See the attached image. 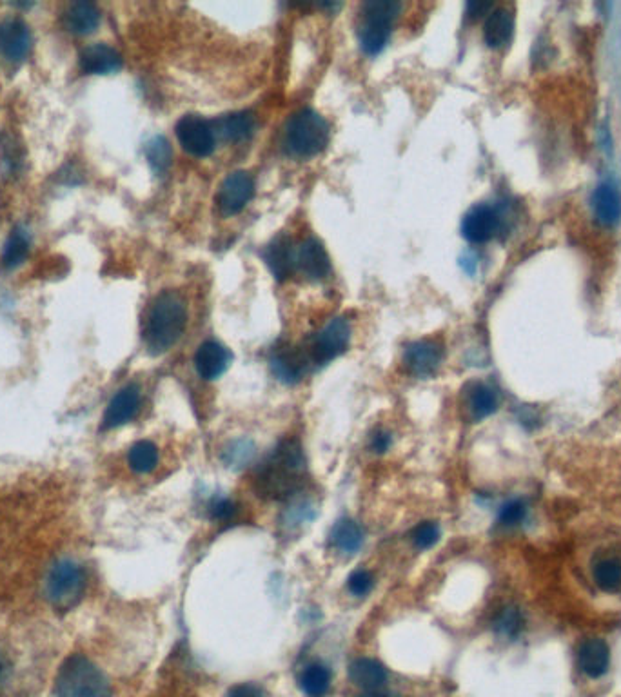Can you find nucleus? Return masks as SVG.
<instances>
[{
    "instance_id": "1",
    "label": "nucleus",
    "mask_w": 621,
    "mask_h": 697,
    "mask_svg": "<svg viewBox=\"0 0 621 697\" xmlns=\"http://www.w3.org/2000/svg\"><path fill=\"white\" fill-rule=\"evenodd\" d=\"M304 480L306 456L302 445L296 440H284L258 467L255 489L266 500L289 501L296 498Z\"/></svg>"
},
{
    "instance_id": "2",
    "label": "nucleus",
    "mask_w": 621,
    "mask_h": 697,
    "mask_svg": "<svg viewBox=\"0 0 621 697\" xmlns=\"http://www.w3.org/2000/svg\"><path fill=\"white\" fill-rule=\"evenodd\" d=\"M188 325V307L182 296L173 291L158 295L148 309L142 327L146 349L153 356L168 353L177 345Z\"/></svg>"
},
{
    "instance_id": "3",
    "label": "nucleus",
    "mask_w": 621,
    "mask_h": 697,
    "mask_svg": "<svg viewBox=\"0 0 621 697\" xmlns=\"http://www.w3.org/2000/svg\"><path fill=\"white\" fill-rule=\"evenodd\" d=\"M57 697H113L108 676L88 656L71 654L55 679Z\"/></svg>"
},
{
    "instance_id": "4",
    "label": "nucleus",
    "mask_w": 621,
    "mask_h": 697,
    "mask_svg": "<svg viewBox=\"0 0 621 697\" xmlns=\"http://www.w3.org/2000/svg\"><path fill=\"white\" fill-rule=\"evenodd\" d=\"M284 142L293 157H316L329 144V124L313 109H302L287 122Z\"/></svg>"
},
{
    "instance_id": "5",
    "label": "nucleus",
    "mask_w": 621,
    "mask_h": 697,
    "mask_svg": "<svg viewBox=\"0 0 621 697\" xmlns=\"http://www.w3.org/2000/svg\"><path fill=\"white\" fill-rule=\"evenodd\" d=\"M86 587V570L73 560L57 561L46 578V596L51 607L59 612L75 609L84 599Z\"/></svg>"
},
{
    "instance_id": "6",
    "label": "nucleus",
    "mask_w": 621,
    "mask_h": 697,
    "mask_svg": "<svg viewBox=\"0 0 621 697\" xmlns=\"http://www.w3.org/2000/svg\"><path fill=\"white\" fill-rule=\"evenodd\" d=\"M398 11L400 4L393 0L365 2L362 6V24L358 30V39L365 55L376 57L385 50Z\"/></svg>"
},
{
    "instance_id": "7",
    "label": "nucleus",
    "mask_w": 621,
    "mask_h": 697,
    "mask_svg": "<svg viewBox=\"0 0 621 697\" xmlns=\"http://www.w3.org/2000/svg\"><path fill=\"white\" fill-rule=\"evenodd\" d=\"M349 342H351V325L342 316L333 318L320 333L316 334L309 345V351L306 353L309 364L326 365L333 362L344 353Z\"/></svg>"
},
{
    "instance_id": "8",
    "label": "nucleus",
    "mask_w": 621,
    "mask_h": 697,
    "mask_svg": "<svg viewBox=\"0 0 621 697\" xmlns=\"http://www.w3.org/2000/svg\"><path fill=\"white\" fill-rule=\"evenodd\" d=\"M177 138L180 146L193 157H209L215 151V129L197 115H186L178 120Z\"/></svg>"
},
{
    "instance_id": "9",
    "label": "nucleus",
    "mask_w": 621,
    "mask_h": 697,
    "mask_svg": "<svg viewBox=\"0 0 621 697\" xmlns=\"http://www.w3.org/2000/svg\"><path fill=\"white\" fill-rule=\"evenodd\" d=\"M592 585L605 596H620L621 594V549L598 550L592 556L591 567Z\"/></svg>"
},
{
    "instance_id": "10",
    "label": "nucleus",
    "mask_w": 621,
    "mask_h": 697,
    "mask_svg": "<svg viewBox=\"0 0 621 697\" xmlns=\"http://www.w3.org/2000/svg\"><path fill=\"white\" fill-rule=\"evenodd\" d=\"M255 195V180L246 171H235L218 189V207L224 216L240 213Z\"/></svg>"
},
{
    "instance_id": "11",
    "label": "nucleus",
    "mask_w": 621,
    "mask_h": 697,
    "mask_svg": "<svg viewBox=\"0 0 621 697\" xmlns=\"http://www.w3.org/2000/svg\"><path fill=\"white\" fill-rule=\"evenodd\" d=\"M502 229V218L489 204H476L465 213L462 220V235L471 244H485L493 240Z\"/></svg>"
},
{
    "instance_id": "12",
    "label": "nucleus",
    "mask_w": 621,
    "mask_h": 697,
    "mask_svg": "<svg viewBox=\"0 0 621 697\" xmlns=\"http://www.w3.org/2000/svg\"><path fill=\"white\" fill-rule=\"evenodd\" d=\"M140 405H142L140 387L135 383L122 387L119 393L109 400L108 407L102 416V429L113 431L131 422L140 411Z\"/></svg>"
},
{
    "instance_id": "13",
    "label": "nucleus",
    "mask_w": 621,
    "mask_h": 697,
    "mask_svg": "<svg viewBox=\"0 0 621 697\" xmlns=\"http://www.w3.org/2000/svg\"><path fill=\"white\" fill-rule=\"evenodd\" d=\"M33 48V35L30 26L20 19H6L0 22V53L4 59L19 64L28 59Z\"/></svg>"
},
{
    "instance_id": "14",
    "label": "nucleus",
    "mask_w": 621,
    "mask_h": 697,
    "mask_svg": "<svg viewBox=\"0 0 621 697\" xmlns=\"http://www.w3.org/2000/svg\"><path fill=\"white\" fill-rule=\"evenodd\" d=\"M444 360L442 345L434 340H420L407 345L404 351V365L409 373L418 378H431Z\"/></svg>"
},
{
    "instance_id": "15",
    "label": "nucleus",
    "mask_w": 621,
    "mask_h": 697,
    "mask_svg": "<svg viewBox=\"0 0 621 697\" xmlns=\"http://www.w3.org/2000/svg\"><path fill=\"white\" fill-rule=\"evenodd\" d=\"M295 266L309 280H324L331 273L329 255L315 238H306L295 247Z\"/></svg>"
},
{
    "instance_id": "16",
    "label": "nucleus",
    "mask_w": 621,
    "mask_h": 697,
    "mask_svg": "<svg viewBox=\"0 0 621 697\" xmlns=\"http://www.w3.org/2000/svg\"><path fill=\"white\" fill-rule=\"evenodd\" d=\"M578 668L589 679H600L611 667V648L600 638H589L578 647Z\"/></svg>"
},
{
    "instance_id": "17",
    "label": "nucleus",
    "mask_w": 621,
    "mask_h": 697,
    "mask_svg": "<svg viewBox=\"0 0 621 697\" xmlns=\"http://www.w3.org/2000/svg\"><path fill=\"white\" fill-rule=\"evenodd\" d=\"M79 64L86 75H111L122 68V55L113 46L97 42L82 50Z\"/></svg>"
},
{
    "instance_id": "18",
    "label": "nucleus",
    "mask_w": 621,
    "mask_h": 697,
    "mask_svg": "<svg viewBox=\"0 0 621 697\" xmlns=\"http://www.w3.org/2000/svg\"><path fill=\"white\" fill-rule=\"evenodd\" d=\"M233 356L229 349L215 340H209L198 347L195 354V369L204 380H217L222 374L226 373L231 365Z\"/></svg>"
},
{
    "instance_id": "19",
    "label": "nucleus",
    "mask_w": 621,
    "mask_h": 697,
    "mask_svg": "<svg viewBox=\"0 0 621 697\" xmlns=\"http://www.w3.org/2000/svg\"><path fill=\"white\" fill-rule=\"evenodd\" d=\"M592 211L602 226L614 227L621 222V193L612 182H600L592 193Z\"/></svg>"
},
{
    "instance_id": "20",
    "label": "nucleus",
    "mask_w": 621,
    "mask_h": 697,
    "mask_svg": "<svg viewBox=\"0 0 621 697\" xmlns=\"http://www.w3.org/2000/svg\"><path fill=\"white\" fill-rule=\"evenodd\" d=\"M309 358L304 351H296L295 347H280L271 354V371L276 378L284 383H296L309 367Z\"/></svg>"
},
{
    "instance_id": "21",
    "label": "nucleus",
    "mask_w": 621,
    "mask_h": 697,
    "mask_svg": "<svg viewBox=\"0 0 621 697\" xmlns=\"http://www.w3.org/2000/svg\"><path fill=\"white\" fill-rule=\"evenodd\" d=\"M100 19H102L100 10L93 2L80 0V2L69 4L62 15V24L71 35L86 37V35H91L97 31Z\"/></svg>"
},
{
    "instance_id": "22",
    "label": "nucleus",
    "mask_w": 621,
    "mask_h": 697,
    "mask_svg": "<svg viewBox=\"0 0 621 697\" xmlns=\"http://www.w3.org/2000/svg\"><path fill=\"white\" fill-rule=\"evenodd\" d=\"M295 244L291 242V238L286 235L276 236L273 242H269L264 251V260H266L269 271L273 273L276 280L284 282L295 271Z\"/></svg>"
},
{
    "instance_id": "23",
    "label": "nucleus",
    "mask_w": 621,
    "mask_h": 697,
    "mask_svg": "<svg viewBox=\"0 0 621 697\" xmlns=\"http://www.w3.org/2000/svg\"><path fill=\"white\" fill-rule=\"evenodd\" d=\"M498 393L493 385L483 382H473L467 387L465 393V407L467 413L471 416L474 422H482L485 418H489L491 414L498 411Z\"/></svg>"
},
{
    "instance_id": "24",
    "label": "nucleus",
    "mask_w": 621,
    "mask_h": 697,
    "mask_svg": "<svg viewBox=\"0 0 621 697\" xmlns=\"http://www.w3.org/2000/svg\"><path fill=\"white\" fill-rule=\"evenodd\" d=\"M514 15L509 8H496L483 24V40L491 50H500L513 39Z\"/></svg>"
},
{
    "instance_id": "25",
    "label": "nucleus",
    "mask_w": 621,
    "mask_h": 697,
    "mask_svg": "<svg viewBox=\"0 0 621 697\" xmlns=\"http://www.w3.org/2000/svg\"><path fill=\"white\" fill-rule=\"evenodd\" d=\"M349 679L362 690H380L385 687L389 672L373 658H356L349 665Z\"/></svg>"
},
{
    "instance_id": "26",
    "label": "nucleus",
    "mask_w": 621,
    "mask_h": 697,
    "mask_svg": "<svg viewBox=\"0 0 621 697\" xmlns=\"http://www.w3.org/2000/svg\"><path fill=\"white\" fill-rule=\"evenodd\" d=\"M329 538H331L333 547L338 552L347 554V556L356 554L364 545V531H362V527L355 520H349V518L336 521Z\"/></svg>"
},
{
    "instance_id": "27",
    "label": "nucleus",
    "mask_w": 621,
    "mask_h": 697,
    "mask_svg": "<svg viewBox=\"0 0 621 697\" xmlns=\"http://www.w3.org/2000/svg\"><path fill=\"white\" fill-rule=\"evenodd\" d=\"M331 681L333 676L329 667L320 661H315L302 670L298 685L307 697H326L331 690Z\"/></svg>"
},
{
    "instance_id": "28",
    "label": "nucleus",
    "mask_w": 621,
    "mask_h": 697,
    "mask_svg": "<svg viewBox=\"0 0 621 697\" xmlns=\"http://www.w3.org/2000/svg\"><path fill=\"white\" fill-rule=\"evenodd\" d=\"M30 235L24 227H17L15 231H11L10 238L6 240L2 256H0V264L4 269H17L24 264V260L30 255Z\"/></svg>"
},
{
    "instance_id": "29",
    "label": "nucleus",
    "mask_w": 621,
    "mask_h": 697,
    "mask_svg": "<svg viewBox=\"0 0 621 697\" xmlns=\"http://www.w3.org/2000/svg\"><path fill=\"white\" fill-rule=\"evenodd\" d=\"M160 462V452L158 447L149 440H140L133 443L128 451V465L135 474H151L158 467Z\"/></svg>"
},
{
    "instance_id": "30",
    "label": "nucleus",
    "mask_w": 621,
    "mask_h": 697,
    "mask_svg": "<svg viewBox=\"0 0 621 697\" xmlns=\"http://www.w3.org/2000/svg\"><path fill=\"white\" fill-rule=\"evenodd\" d=\"M217 131L231 142H242L255 133V118L251 113H233L220 118L217 122Z\"/></svg>"
},
{
    "instance_id": "31",
    "label": "nucleus",
    "mask_w": 621,
    "mask_h": 697,
    "mask_svg": "<svg viewBox=\"0 0 621 697\" xmlns=\"http://www.w3.org/2000/svg\"><path fill=\"white\" fill-rule=\"evenodd\" d=\"M493 629L496 636L505 639H516L523 630V614L522 610L514 605L503 607L493 621Z\"/></svg>"
},
{
    "instance_id": "32",
    "label": "nucleus",
    "mask_w": 621,
    "mask_h": 697,
    "mask_svg": "<svg viewBox=\"0 0 621 697\" xmlns=\"http://www.w3.org/2000/svg\"><path fill=\"white\" fill-rule=\"evenodd\" d=\"M171 146L168 140L164 137L151 138L146 146V158H148L149 166L155 173H164L171 164Z\"/></svg>"
},
{
    "instance_id": "33",
    "label": "nucleus",
    "mask_w": 621,
    "mask_h": 697,
    "mask_svg": "<svg viewBox=\"0 0 621 697\" xmlns=\"http://www.w3.org/2000/svg\"><path fill=\"white\" fill-rule=\"evenodd\" d=\"M529 507L522 498H513V500L505 501L500 512H498V523L505 529H514L520 527L523 521L527 520Z\"/></svg>"
},
{
    "instance_id": "34",
    "label": "nucleus",
    "mask_w": 621,
    "mask_h": 697,
    "mask_svg": "<svg viewBox=\"0 0 621 697\" xmlns=\"http://www.w3.org/2000/svg\"><path fill=\"white\" fill-rule=\"evenodd\" d=\"M440 536H442V531H440L438 523L422 521L411 532V541L416 549L429 550L433 549L434 545L440 541Z\"/></svg>"
},
{
    "instance_id": "35",
    "label": "nucleus",
    "mask_w": 621,
    "mask_h": 697,
    "mask_svg": "<svg viewBox=\"0 0 621 697\" xmlns=\"http://www.w3.org/2000/svg\"><path fill=\"white\" fill-rule=\"evenodd\" d=\"M373 587H375V578L369 570H355L347 580V590L356 598H364L373 590Z\"/></svg>"
},
{
    "instance_id": "36",
    "label": "nucleus",
    "mask_w": 621,
    "mask_h": 697,
    "mask_svg": "<svg viewBox=\"0 0 621 697\" xmlns=\"http://www.w3.org/2000/svg\"><path fill=\"white\" fill-rule=\"evenodd\" d=\"M237 512V503L233 500H229V498H217V500L211 501V505H209V514H211V518L215 521H220V523H227V521L235 520Z\"/></svg>"
},
{
    "instance_id": "37",
    "label": "nucleus",
    "mask_w": 621,
    "mask_h": 697,
    "mask_svg": "<svg viewBox=\"0 0 621 697\" xmlns=\"http://www.w3.org/2000/svg\"><path fill=\"white\" fill-rule=\"evenodd\" d=\"M391 445H393V436H391V432L378 429V431L371 434L369 447H371V451L375 452V454H384V452L391 449Z\"/></svg>"
},
{
    "instance_id": "38",
    "label": "nucleus",
    "mask_w": 621,
    "mask_h": 697,
    "mask_svg": "<svg viewBox=\"0 0 621 697\" xmlns=\"http://www.w3.org/2000/svg\"><path fill=\"white\" fill-rule=\"evenodd\" d=\"M227 697H267L266 690L255 683H240L227 692Z\"/></svg>"
},
{
    "instance_id": "39",
    "label": "nucleus",
    "mask_w": 621,
    "mask_h": 697,
    "mask_svg": "<svg viewBox=\"0 0 621 697\" xmlns=\"http://www.w3.org/2000/svg\"><path fill=\"white\" fill-rule=\"evenodd\" d=\"M493 8L491 2H467V15L471 19H478L482 17L485 13H489V10Z\"/></svg>"
},
{
    "instance_id": "40",
    "label": "nucleus",
    "mask_w": 621,
    "mask_h": 697,
    "mask_svg": "<svg viewBox=\"0 0 621 697\" xmlns=\"http://www.w3.org/2000/svg\"><path fill=\"white\" fill-rule=\"evenodd\" d=\"M356 697H395L391 696V694H387V692H384L382 688L380 690H364L360 696Z\"/></svg>"
},
{
    "instance_id": "41",
    "label": "nucleus",
    "mask_w": 621,
    "mask_h": 697,
    "mask_svg": "<svg viewBox=\"0 0 621 697\" xmlns=\"http://www.w3.org/2000/svg\"><path fill=\"white\" fill-rule=\"evenodd\" d=\"M2 668H4V663H2V654H0V674H2Z\"/></svg>"
}]
</instances>
